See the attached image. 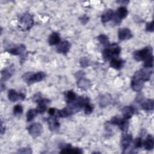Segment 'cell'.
Masks as SVG:
<instances>
[{"instance_id":"cell-1","label":"cell","mask_w":154,"mask_h":154,"mask_svg":"<svg viewBox=\"0 0 154 154\" xmlns=\"http://www.w3.org/2000/svg\"><path fill=\"white\" fill-rule=\"evenodd\" d=\"M46 76V75L43 72H39L36 73H32L31 72H27L22 76L24 81L28 85H31L34 82L42 81Z\"/></svg>"},{"instance_id":"cell-2","label":"cell","mask_w":154,"mask_h":154,"mask_svg":"<svg viewBox=\"0 0 154 154\" xmlns=\"http://www.w3.org/2000/svg\"><path fill=\"white\" fill-rule=\"evenodd\" d=\"M152 53V47H146L143 49L136 51L133 53L134 58L137 61H141L144 60L147 57L151 55Z\"/></svg>"},{"instance_id":"cell-3","label":"cell","mask_w":154,"mask_h":154,"mask_svg":"<svg viewBox=\"0 0 154 154\" xmlns=\"http://www.w3.org/2000/svg\"><path fill=\"white\" fill-rule=\"evenodd\" d=\"M20 24L23 28L29 29L34 24V19L32 16L29 13L23 14L20 19Z\"/></svg>"},{"instance_id":"cell-4","label":"cell","mask_w":154,"mask_h":154,"mask_svg":"<svg viewBox=\"0 0 154 154\" xmlns=\"http://www.w3.org/2000/svg\"><path fill=\"white\" fill-rule=\"evenodd\" d=\"M29 134L34 138L39 136L43 131L42 126L39 123H34L31 125L28 128Z\"/></svg>"},{"instance_id":"cell-5","label":"cell","mask_w":154,"mask_h":154,"mask_svg":"<svg viewBox=\"0 0 154 154\" xmlns=\"http://www.w3.org/2000/svg\"><path fill=\"white\" fill-rule=\"evenodd\" d=\"M152 72V71L149 70V68L142 69L137 71V72H135L133 78L141 79L144 81H148L150 79Z\"/></svg>"},{"instance_id":"cell-6","label":"cell","mask_w":154,"mask_h":154,"mask_svg":"<svg viewBox=\"0 0 154 154\" xmlns=\"http://www.w3.org/2000/svg\"><path fill=\"white\" fill-rule=\"evenodd\" d=\"M128 15V10L125 7H120L118 8L117 11L115 13L114 17V20L117 25L121 22V20L126 17Z\"/></svg>"},{"instance_id":"cell-7","label":"cell","mask_w":154,"mask_h":154,"mask_svg":"<svg viewBox=\"0 0 154 154\" xmlns=\"http://www.w3.org/2000/svg\"><path fill=\"white\" fill-rule=\"evenodd\" d=\"M61 153H78L81 154L82 153V150L78 147H72L70 144H63V147L61 148Z\"/></svg>"},{"instance_id":"cell-8","label":"cell","mask_w":154,"mask_h":154,"mask_svg":"<svg viewBox=\"0 0 154 154\" xmlns=\"http://www.w3.org/2000/svg\"><path fill=\"white\" fill-rule=\"evenodd\" d=\"M8 99L13 102H16L17 100H23L25 99V95L23 93H17L13 89H11L8 91Z\"/></svg>"},{"instance_id":"cell-9","label":"cell","mask_w":154,"mask_h":154,"mask_svg":"<svg viewBox=\"0 0 154 154\" xmlns=\"http://www.w3.org/2000/svg\"><path fill=\"white\" fill-rule=\"evenodd\" d=\"M144 81L141 79L133 78L131 81V87L132 90L137 92L141 91L144 86Z\"/></svg>"},{"instance_id":"cell-10","label":"cell","mask_w":154,"mask_h":154,"mask_svg":"<svg viewBox=\"0 0 154 154\" xmlns=\"http://www.w3.org/2000/svg\"><path fill=\"white\" fill-rule=\"evenodd\" d=\"M118 35L120 40H128L132 37L131 31L127 28L119 29L118 31Z\"/></svg>"},{"instance_id":"cell-11","label":"cell","mask_w":154,"mask_h":154,"mask_svg":"<svg viewBox=\"0 0 154 154\" xmlns=\"http://www.w3.org/2000/svg\"><path fill=\"white\" fill-rule=\"evenodd\" d=\"M70 46V43L68 41L65 40L58 44L57 48V51L58 53L66 54L69 51Z\"/></svg>"},{"instance_id":"cell-12","label":"cell","mask_w":154,"mask_h":154,"mask_svg":"<svg viewBox=\"0 0 154 154\" xmlns=\"http://www.w3.org/2000/svg\"><path fill=\"white\" fill-rule=\"evenodd\" d=\"M132 141V137L131 135L127 134H123L121 140V144H122L123 150H126L130 146Z\"/></svg>"},{"instance_id":"cell-13","label":"cell","mask_w":154,"mask_h":154,"mask_svg":"<svg viewBox=\"0 0 154 154\" xmlns=\"http://www.w3.org/2000/svg\"><path fill=\"white\" fill-rule=\"evenodd\" d=\"M78 87L84 90H88L91 87V82L90 80L85 78H81L76 82Z\"/></svg>"},{"instance_id":"cell-14","label":"cell","mask_w":154,"mask_h":154,"mask_svg":"<svg viewBox=\"0 0 154 154\" xmlns=\"http://www.w3.org/2000/svg\"><path fill=\"white\" fill-rule=\"evenodd\" d=\"M114 15H115V13L111 9H109L105 11L101 16V19L102 22L105 23L112 20L114 18Z\"/></svg>"},{"instance_id":"cell-15","label":"cell","mask_w":154,"mask_h":154,"mask_svg":"<svg viewBox=\"0 0 154 154\" xmlns=\"http://www.w3.org/2000/svg\"><path fill=\"white\" fill-rule=\"evenodd\" d=\"M49 100L43 99H40L38 101V105L36 108L37 111L38 113L42 114L47 109V103L49 102Z\"/></svg>"},{"instance_id":"cell-16","label":"cell","mask_w":154,"mask_h":154,"mask_svg":"<svg viewBox=\"0 0 154 154\" xmlns=\"http://www.w3.org/2000/svg\"><path fill=\"white\" fill-rule=\"evenodd\" d=\"M112 100L111 96L108 94H105L102 95L99 100V105L100 107H105L109 105Z\"/></svg>"},{"instance_id":"cell-17","label":"cell","mask_w":154,"mask_h":154,"mask_svg":"<svg viewBox=\"0 0 154 154\" xmlns=\"http://www.w3.org/2000/svg\"><path fill=\"white\" fill-rule=\"evenodd\" d=\"M134 112H135V109L134 107L132 106H125L122 109V114L124 118L128 120L132 116Z\"/></svg>"},{"instance_id":"cell-18","label":"cell","mask_w":154,"mask_h":154,"mask_svg":"<svg viewBox=\"0 0 154 154\" xmlns=\"http://www.w3.org/2000/svg\"><path fill=\"white\" fill-rule=\"evenodd\" d=\"M48 122L49 123V127L51 131H55L58 129L60 127V123L55 117H52L49 118L48 120Z\"/></svg>"},{"instance_id":"cell-19","label":"cell","mask_w":154,"mask_h":154,"mask_svg":"<svg viewBox=\"0 0 154 154\" xmlns=\"http://www.w3.org/2000/svg\"><path fill=\"white\" fill-rule=\"evenodd\" d=\"M144 147L147 150H152L154 147V140L152 136L149 135L143 143Z\"/></svg>"},{"instance_id":"cell-20","label":"cell","mask_w":154,"mask_h":154,"mask_svg":"<svg viewBox=\"0 0 154 154\" xmlns=\"http://www.w3.org/2000/svg\"><path fill=\"white\" fill-rule=\"evenodd\" d=\"M14 70L13 67H8L4 69L1 72V80L2 81H7L13 75Z\"/></svg>"},{"instance_id":"cell-21","label":"cell","mask_w":154,"mask_h":154,"mask_svg":"<svg viewBox=\"0 0 154 154\" xmlns=\"http://www.w3.org/2000/svg\"><path fill=\"white\" fill-rule=\"evenodd\" d=\"M25 51V46L23 45H20L16 48H11L8 51V52L13 55H22L25 54L24 52Z\"/></svg>"},{"instance_id":"cell-22","label":"cell","mask_w":154,"mask_h":154,"mask_svg":"<svg viewBox=\"0 0 154 154\" xmlns=\"http://www.w3.org/2000/svg\"><path fill=\"white\" fill-rule=\"evenodd\" d=\"M60 41V37L57 32H52L49 37L48 43L50 45H55L58 44Z\"/></svg>"},{"instance_id":"cell-23","label":"cell","mask_w":154,"mask_h":154,"mask_svg":"<svg viewBox=\"0 0 154 154\" xmlns=\"http://www.w3.org/2000/svg\"><path fill=\"white\" fill-rule=\"evenodd\" d=\"M153 100L152 99H146L143 100L141 103V107L143 109L146 111L152 110L153 109Z\"/></svg>"},{"instance_id":"cell-24","label":"cell","mask_w":154,"mask_h":154,"mask_svg":"<svg viewBox=\"0 0 154 154\" xmlns=\"http://www.w3.org/2000/svg\"><path fill=\"white\" fill-rule=\"evenodd\" d=\"M123 64V61L121 60H117L115 58H112L110 61V66L113 69L119 70L122 66Z\"/></svg>"},{"instance_id":"cell-25","label":"cell","mask_w":154,"mask_h":154,"mask_svg":"<svg viewBox=\"0 0 154 154\" xmlns=\"http://www.w3.org/2000/svg\"><path fill=\"white\" fill-rule=\"evenodd\" d=\"M64 96H65L66 100L68 103L74 101L76 99V97L75 93L72 90L67 91L66 92H65Z\"/></svg>"},{"instance_id":"cell-26","label":"cell","mask_w":154,"mask_h":154,"mask_svg":"<svg viewBox=\"0 0 154 154\" xmlns=\"http://www.w3.org/2000/svg\"><path fill=\"white\" fill-rule=\"evenodd\" d=\"M38 112L37 111L36 109H30L26 113V120L28 122L32 121L37 116Z\"/></svg>"},{"instance_id":"cell-27","label":"cell","mask_w":154,"mask_h":154,"mask_svg":"<svg viewBox=\"0 0 154 154\" xmlns=\"http://www.w3.org/2000/svg\"><path fill=\"white\" fill-rule=\"evenodd\" d=\"M144 67L145 68H152L153 67V57L152 55L149 56L144 60Z\"/></svg>"},{"instance_id":"cell-28","label":"cell","mask_w":154,"mask_h":154,"mask_svg":"<svg viewBox=\"0 0 154 154\" xmlns=\"http://www.w3.org/2000/svg\"><path fill=\"white\" fill-rule=\"evenodd\" d=\"M97 39L102 45L105 46H108L109 45V39L106 35L104 34H100L97 37Z\"/></svg>"},{"instance_id":"cell-29","label":"cell","mask_w":154,"mask_h":154,"mask_svg":"<svg viewBox=\"0 0 154 154\" xmlns=\"http://www.w3.org/2000/svg\"><path fill=\"white\" fill-rule=\"evenodd\" d=\"M113 54H112L111 51L110 50V49L109 48H106L103 50V57L104 58L105 60L107 61L109 60V59L112 58Z\"/></svg>"},{"instance_id":"cell-30","label":"cell","mask_w":154,"mask_h":154,"mask_svg":"<svg viewBox=\"0 0 154 154\" xmlns=\"http://www.w3.org/2000/svg\"><path fill=\"white\" fill-rule=\"evenodd\" d=\"M22 112H23V108L20 105H16L13 108V114L15 116L21 115Z\"/></svg>"},{"instance_id":"cell-31","label":"cell","mask_w":154,"mask_h":154,"mask_svg":"<svg viewBox=\"0 0 154 154\" xmlns=\"http://www.w3.org/2000/svg\"><path fill=\"white\" fill-rule=\"evenodd\" d=\"M84 112L85 114H90L92 112L93 110V106L88 103H86L84 105Z\"/></svg>"},{"instance_id":"cell-32","label":"cell","mask_w":154,"mask_h":154,"mask_svg":"<svg viewBox=\"0 0 154 154\" xmlns=\"http://www.w3.org/2000/svg\"><path fill=\"white\" fill-rule=\"evenodd\" d=\"M80 64L82 67H86L89 66V61L86 57H82L80 60Z\"/></svg>"},{"instance_id":"cell-33","label":"cell","mask_w":154,"mask_h":154,"mask_svg":"<svg viewBox=\"0 0 154 154\" xmlns=\"http://www.w3.org/2000/svg\"><path fill=\"white\" fill-rule=\"evenodd\" d=\"M146 30L149 32H153V21H152L150 22H148L146 23Z\"/></svg>"},{"instance_id":"cell-34","label":"cell","mask_w":154,"mask_h":154,"mask_svg":"<svg viewBox=\"0 0 154 154\" xmlns=\"http://www.w3.org/2000/svg\"><path fill=\"white\" fill-rule=\"evenodd\" d=\"M134 147L135 148H139L141 147L142 146V140L141 138H137L134 142Z\"/></svg>"},{"instance_id":"cell-35","label":"cell","mask_w":154,"mask_h":154,"mask_svg":"<svg viewBox=\"0 0 154 154\" xmlns=\"http://www.w3.org/2000/svg\"><path fill=\"white\" fill-rule=\"evenodd\" d=\"M19 152L21 153H31L32 151L30 148L28 147H25V148H22L19 150Z\"/></svg>"},{"instance_id":"cell-36","label":"cell","mask_w":154,"mask_h":154,"mask_svg":"<svg viewBox=\"0 0 154 154\" xmlns=\"http://www.w3.org/2000/svg\"><path fill=\"white\" fill-rule=\"evenodd\" d=\"M79 20H81V22L83 24V25H85L86 23L88 22V20H89V18L86 15H84L82 16L81 17L79 18Z\"/></svg>"},{"instance_id":"cell-37","label":"cell","mask_w":154,"mask_h":154,"mask_svg":"<svg viewBox=\"0 0 154 154\" xmlns=\"http://www.w3.org/2000/svg\"><path fill=\"white\" fill-rule=\"evenodd\" d=\"M84 75V73L82 71H79V72H76V74H75V76L78 78H82Z\"/></svg>"},{"instance_id":"cell-38","label":"cell","mask_w":154,"mask_h":154,"mask_svg":"<svg viewBox=\"0 0 154 154\" xmlns=\"http://www.w3.org/2000/svg\"><path fill=\"white\" fill-rule=\"evenodd\" d=\"M49 114L51 115V116H54V114H55V109L54 108H51L49 109Z\"/></svg>"},{"instance_id":"cell-39","label":"cell","mask_w":154,"mask_h":154,"mask_svg":"<svg viewBox=\"0 0 154 154\" xmlns=\"http://www.w3.org/2000/svg\"><path fill=\"white\" fill-rule=\"evenodd\" d=\"M4 131H5V128H3L2 123L1 122V134H3Z\"/></svg>"}]
</instances>
